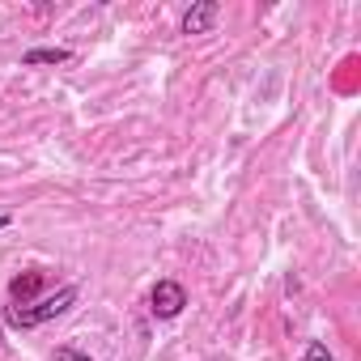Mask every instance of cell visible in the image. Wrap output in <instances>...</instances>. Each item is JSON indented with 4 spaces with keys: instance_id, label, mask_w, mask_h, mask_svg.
<instances>
[{
    "instance_id": "cell-1",
    "label": "cell",
    "mask_w": 361,
    "mask_h": 361,
    "mask_svg": "<svg viewBox=\"0 0 361 361\" xmlns=\"http://www.w3.org/2000/svg\"><path fill=\"white\" fill-rule=\"evenodd\" d=\"M77 298H81V289H77V285H60L56 293L39 298L35 306H18V302H9V306H5V323H9V327H22V331L43 327V323H51V319L68 314V310L77 306Z\"/></svg>"
},
{
    "instance_id": "cell-2",
    "label": "cell",
    "mask_w": 361,
    "mask_h": 361,
    "mask_svg": "<svg viewBox=\"0 0 361 361\" xmlns=\"http://www.w3.org/2000/svg\"><path fill=\"white\" fill-rule=\"evenodd\" d=\"M183 306H188V289L178 285V281H157L153 285V293H149V310H153V319H178L183 314Z\"/></svg>"
},
{
    "instance_id": "cell-3",
    "label": "cell",
    "mask_w": 361,
    "mask_h": 361,
    "mask_svg": "<svg viewBox=\"0 0 361 361\" xmlns=\"http://www.w3.org/2000/svg\"><path fill=\"white\" fill-rule=\"evenodd\" d=\"M217 18H221V5H217V0H200V5H192V9L183 13L178 30H183V35H209V30L217 26Z\"/></svg>"
},
{
    "instance_id": "cell-4",
    "label": "cell",
    "mask_w": 361,
    "mask_h": 361,
    "mask_svg": "<svg viewBox=\"0 0 361 361\" xmlns=\"http://www.w3.org/2000/svg\"><path fill=\"white\" fill-rule=\"evenodd\" d=\"M39 289H43V272H18V276L9 281V298H13L18 306H26Z\"/></svg>"
},
{
    "instance_id": "cell-5",
    "label": "cell",
    "mask_w": 361,
    "mask_h": 361,
    "mask_svg": "<svg viewBox=\"0 0 361 361\" xmlns=\"http://www.w3.org/2000/svg\"><path fill=\"white\" fill-rule=\"evenodd\" d=\"M73 60V51L68 47H30L26 56H22V64L26 68H43V64H68Z\"/></svg>"
},
{
    "instance_id": "cell-6",
    "label": "cell",
    "mask_w": 361,
    "mask_h": 361,
    "mask_svg": "<svg viewBox=\"0 0 361 361\" xmlns=\"http://www.w3.org/2000/svg\"><path fill=\"white\" fill-rule=\"evenodd\" d=\"M302 361H336V357L327 353V344H323V340H310V344H306V353H302Z\"/></svg>"
},
{
    "instance_id": "cell-7",
    "label": "cell",
    "mask_w": 361,
    "mask_h": 361,
    "mask_svg": "<svg viewBox=\"0 0 361 361\" xmlns=\"http://www.w3.org/2000/svg\"><path fill=\"white\" fill-rule=\"evenodd\" d=\"M56 361H98V357H90V353H81V348L64 344V348H56Z\"/></svg>"
},
{
    "instance_id": "cell-8",
    "label": "cell",
    "mask_w": 361,
    "mask_h": 361,
    "mask_svg": "<svg viewBox=\"0 0 361 361\" xmlns=\"http://www.w3.org/2000/svg\"><path fill=\"white\" fill-rule=\"evenodd\" d=\"M5 226H9V217H5V213H0V230H5Z\"/></svg>"
},
{
    "instance_id": "cell-9",
    "label": "cell",
    "mask_w": 361,
    "mask_h": 361,
    "mask_svg": "<svg viewBox=\"0 0 361 361\" xmlns=\"http://www.w3.org/2000/svg\"><path fill=\"white\" fill-rule=\"evenodd\" d=\"M0 344H5V336H0Z\"/></svg>"
}]
</instances>
